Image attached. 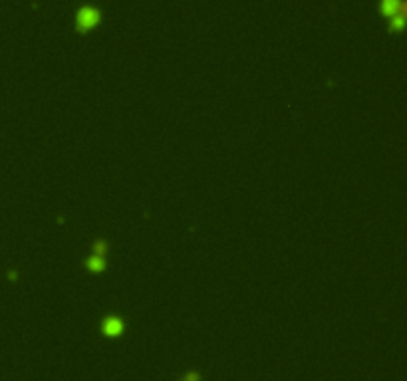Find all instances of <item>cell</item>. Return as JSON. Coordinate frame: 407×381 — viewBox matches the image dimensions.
<instances>
[{
	"mask_svg": "<svg viewBox=\"0 0 407 381\" xmlns=\"http://www.w3.org/2000/svg\"><path fill=\"white\" fill-rule=\"evenodd\" d=\"M398 14H402L404 18H407V0H402V2H400V10H398Z\"/></svg>",
	"mask_w": 407,
	"mask_h": 381,
	"instance_id": "cell-6",
	"label": "cell"
},
{
	"mask_svg": "<svg viewBox=\"0 0 407 381\" xmlns=\"http://www.w3.org/2000/svg\"><path fill=\"white\" fill-rule=\"evenodd\" d=\"M400 2H402V0H382V4H380L382 14H384V16H388V18L396 16V14H398V10H400Z\"/></svg>",
	"mask_w": 407,
	"mask_h": 381,
	"instance_id": "cell-3",
	"label": "cell"
},
{
	"mask_svg": "<svg viewBox=\"0 0 407 381\" xmlns=\"http://www.w3.org/2000/svg\"><path fill=\"white\" fill-rule=\"evenodd\" d=\"M406 24H407V18H404L402 14H396V16L390 18V30H392V32H402V30L406 28Z\"/></svg>",
	"mask_w": 407,
	"mask_h": 381,
	"instance_id": "cell-4",
	"label": "cell"
},
{
	"mask_svg": "<svg viewBox=\"0 0 407 381\" xmlns=\"http://www.w3.org/2000/svg\"><path fill=\"white\" fill-rule=\"evenodd\" d=\"M121 330H123V324H121V320H117V318H107V320L103 322V332H105L107 336H119Z\"/></svg>",
	"mask_w": 407,
	"mask_h": 381,
	"instance_id": "cell-2",
	"label": "cell"
},
{
	"mask_svg": "<svg viewBox=\"0 0 407 381\" xmlns=\"http://www.w3.org/2000/svg\"><path fill=\"white\" fill-rule=\"evenodd\" d=\"M88 268L92 270V272H102L103 268H105V260L102 258V256H92L90 260H88Z\"/></svg>",
	"mask_w": 407,
	"mask_h": 381,
	"instance_id": "cell-5",
	"label": "cell"
},
{
	"mask_svg": "<svg viewBox=\"0 0 407 381\" xmlns=\"http://www.w3.org/2000/svg\"><path fill=\"white\" fill-rule=\"evenodd\" d=\"M100 18H102V12H100L96 6L86 4V6H82V8L76 12V26H78L80 32H88V30H92V28L98 26Z\"/></svg>",
	"mask_w": 407,
	"mask_h": 381,
	"instance_id": "cell-1",
	"label": "cell"
}]
</instances>
